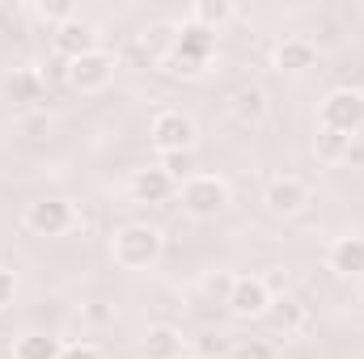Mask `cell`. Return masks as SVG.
Here are the masks:
<instances>
[{"label":"cell","instance_id":"obj_7","mask_svg":"<svg viewBox=\"0 0 364 359\" xmlns=\"http://www.w3.org/2000/svg\"><path fill=\"white\" fill-rule=\"evenodd\" d=\"M272 283L263 279V275H237L233 279V292H229V300H225V309L233 313V317H242V321H255V317H267V309H272Z\"/></svg>","mask_w":364,"mask_h":359},{"label":"cell","instance_id":"obj_28","mask_svg":"<svg viewBox=\"0 0 364 359\" xmlns=\"http://www.w3.org/2000/svg\"><path fill=\"white\" fill-rule=\"evenodd\" d=\"M195 355H225V338H216V334L199 338V351H195Z\"/></svg>","mask_w":364,"mask_h":359},{"label":"cell","instance_id":"obj_2","mask_svg":"<svg viewBox=\"0 0 364 359\" xmlns=\"http://www.w3.org/2000/svg\"><path fill=\"white\" fill-rule=\"evenodd\" d=\"M212 55H216V30H203V26H195V21L186 17L178 26L174 47L166 51V68H170L174 77H199V72L212 64Z\"/></svg>","mask_w":364,"mask_h":359},{"label":"cell","instance_id":"obj_17","mask_svg":"<svg viewBox=\"0 0 364 359\" xmlns=\"http://www.w3.org/2000/svg\"><path fill=\"white\" fill-rule=\"evenodd\" d=\"M267 317H272L284 334H301V330L309 326V313H305V304H296L292 296H275L272 309H267Z\"/></svg>","mask_w":364,"mask_h":359},{"label":"cell","instance_id":"obj_27","mask_svg":"<svg viewBox=\"0 0 364 359\" xmlns=\"http://www.w3.org/2000/svg\"><path fill=\"white\" fill-rule=\"evenodd\" d=\"M21 131H26V136H47V131H51V118H47V114H26V118H21Z\"/></svg>","mask_w":364,"mask_h":359},{"label":"cell","instance_id":"obj_6","mask_svg":"<svg viewBox=\"0 0 364 359\" xmlns=\"http://www.w3.org/2000/svg\"><path fill=\"white\" fill-rule=\"evenodd\" d=\"M21 224H26L34 237H64V233L77 224V207H73L68 199H34V203H26Z\"/></svg>","mask_w":364,"mask_h":359},{"label":"cell","instance_id":"obj_1","mask_svg":"<svg viewBox=\"0 0 364 359\" xmlns=\"http://www.w3.org/2000/svg\"><path fill=\"white\" fill-rule=\"evenodd\" d=\"M161 250H166V237H161V228H153V224H123V228H114V237H110V258L123 270L157 267Z\"/></svg>","mask_w":364,"mask_h":359},{"label":"cell","instance_id":"obj_20","mask_svg":"<svg viewBox=\"0 0 364 359\" xmlns=\"http://www.w3.org/2000/svg\"><path fill=\"white\" fill-rule=\"evenodd\" d=\"M233 17V4L229 0H195L191 4V21L195 26H203V30H216L220 34V26Z\"/></svg>","mask_w":364,"mask_h":359},{"label":"cell","instance_id":"obj_29","mask_svg":"<svg viewBox=\"0 0 364 359\" xmlns=\"http://www.w3.org/2000/svg\"><path fill=\"white\" fill-rule=\"evenodd\" d=\"M191 359H229V355H191Z\"/></svg>","mask_w":364,"mask_h":359},{"label":"cell","instance_id":"obj_5","mask_svg":"<svg viewBox=\"0 0 364 359\" xmlns=\"http://www.w3.org/2000/svg\"><path fill=\"white\" fill-rule=\"evenodd\" d=\"M149 140L157 153H195V140H199V127L191 114L182 110H157L153 123H149Z\"/></svg>","mask_w":364,"mask_h":359},{"label":"cell","instance_id":"obj_12","mask_svg":"<svg viewBox=\"0 0 364 359\" xmlns=\"http://www.w3.org/2000/svg\"><path fill=\"white\" fill-rule=\"evenodd\" d=\"M132 194H136V203H149V207H161V203H170V199L178 194V182L170 178L166 170H157V165H149V170H140V174L132 178Z\"/></svg>","mask_w":364,"mask_h":359},{"label":"cell","instance_id":"obj_8","mask_svg":"<svg viewBox=\"0 0 364 359\" xmlns=\"http://www.w3.org/2000/svg\"><path fill=\"white\" fill-rule=\"evenodd\" d=\"M114 55L110 51H90V55H81V60H73V64H64V81L73 85L77 93H102L110 81H114Z\"/></svg>","mask_w":364,"mask_h":359},{"label":"cell","instance_id":"obj_4","mask_svg":"<svg viewBox=\"0 0 364 359\" xmlns=\"http://www.w3.org/2000/svg\"><path fill=\"white\" fill-rule=\"evenodd\" d=\"M318 127L326 131H339V136H360L364 131V93L343 85V89H331L318 106Z\"/></svg>","mask_w":364,"mask_h":359},{"label":"cell","instance_id":"obj_25","mask_svg":"<svg viewBox=\"0 0 364 359\" xmlns=\"http://www.w3.org/2000/svg\"><path fill=\"white\" fill-rule=\"evenodd\" d=\"M17 300V275L9 267H0V309H9Z\"/></svg>","mask_w":364,"mask_h":359},{"label":"cell","instance_id":"obj_13","mask_svg":"<svg viewBox=\"0 0 364 359\" xmlns=\"http://www.w3.org/2000/svg\"><path fill=\"white\" fill-rule=\"evenodd\" d=\"M326 267L343 279H364V237H335L326 250Z\"/></svg>","mask_w":364,"mask_h":359},{"label":"cell","instance_id":"obj_9","mask_svg":"<svg viewBox=\"0 0 364 359\" xmlns=\"http://www.w3.org/2000/svg\"><path fill=\"white\" fill-rule=\"evenodd\" d=\"M51 51H55L64 64H73V60H81V55L97 51V26L77 13L73 21H64V26L51 30Z\"/></svg>","mask_w":364,"mask_h":359},{"label":"cell","instance_id":"obj_14","mask_svg":"<svg viewBox=\"0 0 364 359\" xmlns=\"http://www.w3.org/2000/svg\"><path fill=\"white\" fill-rule=\"evenodd\" d=\"M229 114H233V123H242V127L263 123V118H267V93L259 89V85H237V89L229 93Z\"/></svg>","mask_w":364,"mask_h":359},{"label":"cell","instance_id":"obj_22","mask_svg":"<svg viewBox=\"0 0 364 359\" xmlns=\"http://www.w3.org/2000/svg\"><path fill=\"white\" fill-rule=\"evenodd\" d=\"M30 13H34L38 21H51V30H55V26H64V21L77 17V4H73V0H43V4H34Z\"/></svg>","mask_w":364,"mask_h":359},{"label":"cell","instance_id":"obj_24","mask_svg":"<svg viewBox=\"0 0 364 359\" xmlns=\"http://www.w3.org/2000/svg\"><path fill=\"white\" fill-rule=\"evenodd\" d=\"M233 279H237V275L216 270V275H208V279H203V292H208L212 300H220V304H225V300H229V292H233Z\"/></svg>","mask_w":364,"mask_h":359},{"label":"cell","instance_id":"obj_11","mask_svg":"<svg viewBox=\"0 0 364 359\" xmlns=\"http://www.w3.org/2000/svg\"><path fill=\"white\" fill-rule=\"evenodd\" d=\"M263 203H267L272 216H296L309 203V190H305V182L292 178V174H275L267 182V190H263Z\"/></svg>","mask_w":364,"mask_h":359},{"label":"cell","instance_id":"obj_26","mask_svg":"<svg viewBox=\"0 0 364 359\" xmlns=\"http://www.w3.org/2000/svg\"><path fill=\"white\" fill-rule=\"evenodd\" d=\"M60 359H102V351H97L93 343H68V347L60 351Z\"/></svg>","mask_w":364,"mask_h":359},{"label":"cell","instance_id":"obj_15","mask_svg":"<svg viewBox=\"0 0 364 359\" xmlns=\"http://www.w3.org/2000/svg\"><path fill=\"white\" fill-rule=\"evenodd\" d=\"M182 351H186V338L174 326H149L144 338H140V355L144 359H182Z\"/></svg>","mask_w":364,"mask_h":359},{"label":"cell","instance_id":"obj_23","mask_svg":"<svg viewBox=\"0 0 364 359\" xmlns=\"http://www.w3.org/2000/svg\"><path fill=\"white\" fill-rule=\"evenodd\" d=\"M229 359H275V347L272 343H263V338H246V343H237Z\"/></svg>","mask_w":364,"mask_h":359},{"label":"cell","instance_id":"obj_18","mask_svg":"<svg viewBox=\"0 0 364 359\" xmlns=\"http://www.w3.org/2000/svg\"><path fill=\"white\" fill-rule=\"evenodd\" d=\"M64 343L51 338V334H21L13 343V359H60Z\"/></svg>","mask_w":364,"mask_h":359},{"label":"cell","instance_id":"obj_30","mask_svg":"<svg viewBox=\"0 0 364 359\" xmlns=\"http://www.w3.org/2000/svg\"><path fill=\"white\" fill-rule=\"evenodd\" d=\"M360 309H364V287H360Z\"/></svg>","mask_w":364,"mask_h":359},{"label":"cell","instance_id":"obj_21","mask_svg":"<svg viewBox=\"0 0 364 359\" xmlns=\"http://www.w3.org/2000/svg\"><path fill=\"white\" fill-rule=\"evenodd\" d=\"M157 170H166V174L178 182V186H182L186 178H195V174H199V165H195V153H161V157H157Z\"/></svg>","mask_w":364,"mask_h":359},{"label":"cell","instance_id":"obj_19","mask_svg":"<svg viewBox=\"0 0 364 359\" xmlns=\"http://www.w3.org/2000/svg\"><path fill=\"white\" fill-rule=\"evenodd\" d=\"M4 93H9L13 101H26V106H34V101H43V77H38L34 68H17V72L4 81Z\"/></svg>","mask_w":364,"mask_h":359},{"label":"cell","instance_id":"obj_10","mask_svg":"<svg viewBox=\"0 0 364 359\" xmlns=\"http://www.w3.org/2000/svg\"><path fill=\"white\" fill-rule=\"evenodd\" d=\"M275 68L279 72H288V77H301V72H309L314 64H318V43L309 38V34H288V38H279L275 43Z\"/></svg>","mask_w":364,"mask_h":359},{"label":"cell","instance_id":"obj_3","mask_svg":"<svg viewBox=\"0 0 364 359\" xmlns=\"http://www.w3.org/2000/svg\"><path fill=\"white\" fill-rule=\"evenodd\" d=\"M178 199H182V211L195 216V220H216L229 203H233V190L229 182L216 178V174H195L178 186Z\"/></svg>","mask_w":364,"mask_h":359},{"label":"cell","instance_id":"obj_16","mask_svg":"<svg viewBox=\"0 0 364 359\" xmlns=\"http://www.w3.org/2000/svg\"><path fill=\"white\" fill-rule=\"evenodd\" d=\"M352 144H356V136H339V131H326V127H318V136H314V153H318L322 165H348Z\"/></svg>","mask_w":364,"mask_h":359}]
</instances>
